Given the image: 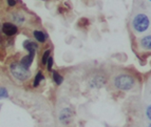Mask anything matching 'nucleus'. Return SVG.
Instances as JSON below:
<instances>
[{
    "instance_id": "obj_4",
    "label": "nucleus",
    "mask_w": 151,
    "mask_h": 127,
    "mask_svg": "<svg viewBox=\"0 0 151 127\" xmlns=\"http://www.w3.org/2000/svg\"><path fill=\"white\" fill-rule=\"evenodd\" d=\"M2 32L6 36H13L17 33V26L13 23H4L2 25Z\"/></svg>"
},
{
    "instance_id": "obj_2",
    "label": "nucleus",
    "mask_w": 151,
    "mask_h": 127,
    "mask_svg": "<svg viewBox=\"0 0 151 127\" xmlns=\"http://www.w3.org/2000/svg\"><path fill=\"white\" fill-rule=\"evenodd\" d=\"M134 79L132 76L126 75H119L114 80V84H115L116 88L121 90H129L134 86Z\"/></svg>"
},
{
    "instance_id": "obj_13",
    "label": "nucleus",
    "mask_w": 151,
    "mask_h": 127,
    "mask_svg": "<svg viewBox=\"0 0 151 127\" xmlns=\"http://www.w3.org/2000/svg\"><path fill=\"white\" fill-rule=\"evenodd\" d=\"M9 97V92L6 90V88L0 87V99H4V98Z\"/></svg>"
},
{
    "instance_id": "obj_1",
    "label": "nucleus",
    "mask_w": 151,
    "mask_h": 127,
    "mask_svg": "<svg viewBox=\"0 0 151 127\" xmlns=\"http://www.w3.org/2000/svg\"><path fill=\"white\" fill-rule=\"evenodd\" d=\"M149 25H150V20L148 16L145 14H137L136 16H134L132 20V28L137 33H143L147 31Z\"/></svg>"
},
{
    "instance_id": "obj_15",
    "label": "nucleus",
    "mask_w": 151,
    "mask_h": 127,
    "mask_svg": "<svg viewBox=\"0 0 151 127\" xmlns=\"http://www.w3.org/2000/svg\"><path fill=\"white\" fill-rule=\"evenodd\" d=\"M146 115H147V117H148V119L151 120V105H150V106H148V108H147Z\"/></svg>"
},
{
    "instance_id": "obj_12",
    "label": "nucleus",
    "mask_w": 151,
    "mask_h": 127,
    "mask_svg": "<svg viewBox=\"0 0 151 127\" xmlns=\"http://www.w3.org/2000/svg\"><path fill=\"white\" fill-rule=\"evenodd\" d=\"M50 54H51V50H45V53H43V56H42V64H47V61H48V59L50 58Z\"/></svg>"
},
{
    "instance_id": "obj_11",
    "label": "nucleus",
    "mask_w": 151,
    "mask_h": 127,
    "mask_svg": "<svg viewBox=\"0 0 151 127\" xmlns=\"http://www.w3.org/2000/svg\"><path fill=\"white\" fill-rule=\"evenodd\" d=\"M42 80H45V77L42 76V72H39L37 74V76H36L35 80H34V83H33V86H38L39 85V83H40V81H42Z\"/></svg>"
},
{
    "instance_id": "obj_17",
    "label": "nucleus",
    "mask_w": 151,
    "mask_h": 127,
    "mask_svg": "<svg viewBox=\"0 0 151 127\" xmlns=\"http://www.w3.org/2000/svg\"><path fill=\"white\" fill-rule=\"evenodd\" d=\"M0 30H1V24H0Z\"/></svg>"
},
{
    "instance_id": "obj_9",
    "label": "nucleus",
    "mask_w": 151,
    "mask_h": 127,
    "mask_svg": "<svg viewBox=\"0 0 151 127\" xmlns=\"http://www.w3.org/2000/svg\"><path fill=\"white\" fill-rule=\"evenodd\" d=\"M33 35H34L35 39L37 40V41H39V42H45V40H47V36H45L42 32H40V31H35Z\"/></svg>"
},
{
    "instance_id": "obj_8",
    "label": "nucleus",
    "mask_w": 151,
    "mask_h": 127,
    "mask_svg": "<svg viewBox=\"0 0 151 127\" xmlns=\"http://www.w3.org/2000/svg\"><path fill=\"white\" fill-rule=\"evenodd\" d=\"M23 46L29 53L30 52H36V48H37V44L35 42H33V41H24L23 43Z\"/></svg>"
},
{
    "instance_id": "obj_14",
    "label": "nucleus",
    "mask_w": 151,
    "mask_h": 127,
    "mask_svg": "<svg viewBox=\"0 0 151 127\" xmlns=\"http://www.w3.org/2000/svg\"><path fill=\"white\" fill-rule=\"evenodd\" d=\"M47 64H48V70H52V66H53V58L50 57L47 61Z\"/></svg>"
},
{
    "instance_id": "obj_19",
    "label": "nucleus",
    "mask_w": 151,
    "mask_h": 127,
    "mask_svg": "<svg viewBox=\"0 0 151 127\" xmlns=\"http://www.w3.org/2000/svg\"><path fill=\"white\" fill-rule=\"evenodd\" d=\"M150 1H151V0H150Z\"/></svg>"
},
{
    "instance_id": "obj_16",
    "label": "nucleus",
    "mask_w": 151,
    "mask_h": 127,
    "mask_svg": "<svg viewBox=\"0 0 151 127\" xmlns=\"http://www.w3.org/2000/svg\"><path fill=\"white\" fill-rule=\"evenodd\" d=\"M8 3L10 6H14V5L16 4V1L15 0H8Z\"/></svg>"
},
{
    "instance_id": "obj_3",
    "label": "nucleus",
    "mask_w": 151,
    "mask_h": 127,
    "mask_svg": "<svg viewBox=\"0 0 151 127\" xmlns=\"http://www.w3.org/2000/svg\"><path fill=\"white\" fill-rule=\"evenodd\" d=\"M10 70L11 72H12V75L17 80H19V81H25L31 76V72H29V70L23 67L20 63H13L11 65Z\"/></svg>"
},
{
    "instance_id": "obj_10",
    "label": "nucleus",
    "mask_w": 151,
    "mask_h": 127,
    "mask_svg": "<svg viewBox=\"0 0 151 127\" xmlns=\"http://www.w3.org/2000/svg\"><path fill=\"white\" fill-rule=\"evenodd\" d=\"M53 79H54V81H55V83L57 85H60L61 83L63 82V78L61 77V76L59 75L56 70H53Z\"/></svg>"
},
{
    "instance_id": "obj_18",
    "label": "nucleus",
    "mask_w": 151,
    "mask_h": 127,
    "mask_svg": "<svg viewBox=\"0 0 151 127\" xmlns=\"http://www.w3.org/2000/svg\"><path fill=\"white\" fill-rule=\"evenodd\" d=\"M149 127H151V124H150V125H149Z\"/></svg>"
},
{
    "instance_id": "obj_7",
    "label": "nucleus",
    "mask_w": 151,
    "mask_h": 127,
    "mask_svg": "<svg viewBox=\"0 0 151 127\" xmlns=\"http://www.w3.org/2000/svg\"><path fill=\"white\" fill-rule=\"evenodd\" d=\"M70 110L69 109H63L60 112V116H59V120L60 122H63V124H68L70 122Z\"/></svg>"
},
{
    "instance_id": "obj_6",
    "label": "nucleus",
    "mask_w": 151,
    "mask_h": 127,
    "mask_svg": "<svg viewBox=\"0 0 151 127\" xmlns=\"http://www.w3.org/2000/svg\"><path fill=\"white\" fill-rule=\"evenodd\" d=\"M139 45L143 50H151V35L145 36L141 39L139 41Z\"/></svg>"
},
{
    "instance_id": "obj_5",
    "label": "nucleus",
    "mask_w": 151,
    "mask_h": 127,
    "mask_svg": "<svg viewBox=\"0 0 151 127\" xmlns=\"http://www.w3.org/2000/svg\"><path fill=\"white\" fill-rule=\"evenodd\" d=\"M34 55H35V53L30 52L28 56H25V57H23L22 59H21L20 64L22 65L23 67L29 70V67H30L31 64H32V62H33V60H34Z\"/></svg>"
}]
</instances>
